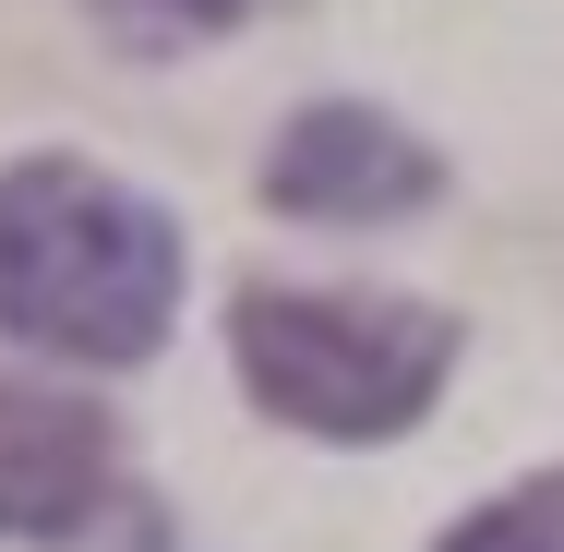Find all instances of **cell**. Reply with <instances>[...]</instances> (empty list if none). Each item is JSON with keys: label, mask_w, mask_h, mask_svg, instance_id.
<instances>
[{"label": "cell", "mask_w": 564, "mask_h": 552, "mask_svg": "<svg viewBox=\"0 0 564 552\" xmlns=\"http://www.w3.org/2000/svg\"><path fill=\"white\" fill-rule=\"evenodd\" d=\"M433 193H445L433 144L397 132L384 109H301L289 132H276V156H264V205H289V217H337V228L409 217V205H433Z\"/></svg>", "instance_id": "obj_3"}, {"label": "cell", "mask_w": 564, "mask_h": 552, "mask_svg": "<svg viewBox=\"0 0 564 552\" xmlns=\"http://www.w3.org/2000/svg\"><path fill=\"white\" fill-rule=\"evenodd\" d=\"M181 313V228L85 156L0 169V336L61 360H144Z\"/></svg>", "instance_id": "obj_1"}, {"label": "cell", "mask_w": 564, "mask_h": 552, "mask_svg": "<svg viewBox=\"0 0 564 552\" xmlns=\"http://www.w3.org/2000/svg\"><path fill=\"white\" fill-rule=\"evenodd\" d=\"M240 385L325 444H384L409 433L456 372V325L421 301H348V289H240L228 313Z\"/></svg>", "instance_id": "obj_2"}, {"label": "cell", "mask_w": 564, "mask_h": 552, "mask_svg": "<svg viewBox=\"0 0 564 552\" xmlns=\"http://www.w3.org/2000/svg\"><path fill=\"white\" fill-rule=\"evenodd\" d=\"M445 552H564V468L517 480V493H492L480 517H456Z\"/></svg>", "instance_id": "obj_5"}, {"label": "cell", "mask_w": 564, "mask_h": 552, "mask_svg": "<svg viewBox=\"0 0 564 552\" xmlns=\"http://www.w3.org/2000/svg\"><path fill=\"white\" fill-rule=\"evenodd\" d=\"M120 480L109 409L61 397V385H0V541H73L97 529Z\"/></svg>", "instance_id": "obj_4"}, {"label": "cell", "mask_w": 564, "mask_h": 552, "mask_svg": "<svg viewBox=\"0 0 564 552\" xmlns=\"http://www.w3.org/2000/svg\"><path fill=\"white\" fill-rule=\"evenodd\" d=\"M97 12H109L132 48H193V36H228L252 0H97Z\"/></svg>", "instance_id": "obj_6"}]
</instances>
